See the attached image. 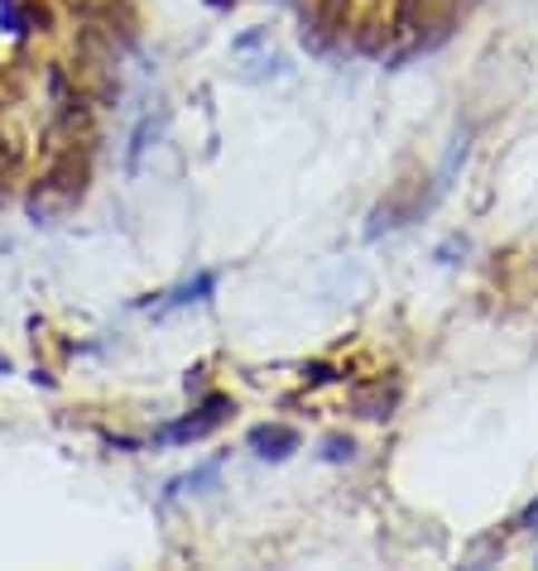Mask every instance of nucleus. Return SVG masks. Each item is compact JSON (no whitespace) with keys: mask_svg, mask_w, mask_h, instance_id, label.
<instances>
[{"mask_svg":"<svg viewBox=\"0 0 538 571\" xmlns=\"http://www.w3.org/2000/svg\"><path fill=\"white\" fill-rule=\"evenodd\" d=\"M307 29H313L317 49L346 35V0H307Z\"/></svg>","mask_w":538,"mask_h":571,"instance_id":"obj_1","label":"nucleus"},{"mask_svg":"<svg viewBox=\"0 0 538 571\" xmlns=\"http://www.w3.org/2000/svg\"><path fill=\"white\" fill-rule=\"evenodd\" d=\"M251 452L255 456H265V461H284L288 452H299V432L294 427H255L251 432Z\"/></svg>","mask_w":538,"mask_h":571,"instance_id":"obj_2","label":"nucleus"},{"mask_svg":"<svg viewBox=\"0 0 538 571\" xmlns=\"http://www.w3.org/2000/svg\"><path fill=\"white\" fill-rule=\"evenodd\" d=\"M226 398H207L203 408H197V419H188V423H178V427H168L164 432V442H188V437H203V432H212L222 419H226Z\"/></svg>","mask_w":538,"mask_h":571,"instance_id":"obj_3","label":"nucleus"},{"mask_svg":"<svg viewBox=\"0 0 538 571\" xmlns=\"http://www.w3.org/2000/svg\"><path fill=\"white\" fill-rule=\"evenodd\" d=\"M394 398H399V390L390 384H375V390H365V394H356V413L361 419H390V408H394Z\"/></svg>","mask_w":538,"mask_h":571,"instance_id":"obj_4","label":"nucleus"},{"mask_svg":"<svg viewBox=\"0 0 538 571\" xmlns=\"http://www.w3.org/2000/svg\"><path fill=\"white\" fill-rule=\"evenodd\" d=\"M212 288H217V274H197V284L178 288L174 298H168V307H183V303H203V293H212Z\"/></svg>","mask_w":538,"mask_h":571,"instance_id":"obj_5","label":"nucleus"},{"mask_svg":"<svg viewBox=\"0 0 538 571\" xmlns=\"http://www.w3.org/2000/svg\"><path fill=\"white\" fill-rule=\"evenodd\" d=\"M327 461H351V437H327Z\"/></svg>","mask_w":538,"mask_h":571,"instance_id":"obj_6","label":"nucleus"},{"mask_svg":"<svg viewBox=\"0 0 538 571\" xmlns=\"http://www.w3.org/2000/svg\"><path fill=\"white\" fill-rule=\"evenodd\" d=\"M525 529H534V533H538V504H534L529 514H525Z\"/></svg>","mask_w":538,"mask_h":571,"instance_id":"obj_7","label":"nucleus"}]
</instances>
